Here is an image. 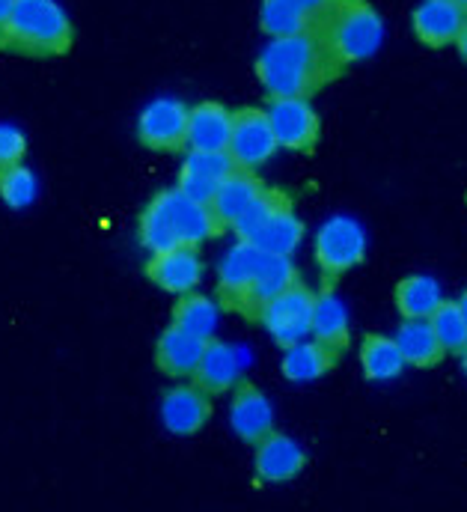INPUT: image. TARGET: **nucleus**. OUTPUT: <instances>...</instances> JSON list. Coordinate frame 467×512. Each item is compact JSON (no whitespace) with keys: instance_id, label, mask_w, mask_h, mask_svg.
Listing matches in <instances>:
<instances>
[{"instance_id":"obj_1","label":"nucleus","mask_w":467,"mask_h":512,"mask_svg":"<svg viewBox=\"0 0 467 512\" xmlns=\"http://www.w3.org/2000/svg\"><path fill=\"white\" fill-rule=\"evenodd\" d=\"M343 72L313 33L271 39L256 57V78L268 99H313Z\"/></svg>"},{"instance_id":"obj_2","label":"nucleus","mask_w":467,"mask_h":512,"mask_svg":"<svg viewBox=\"0 0 467 512\" xmlns=\"http://www.w3.org/2000/svg\"><path fill=\"white\" fill-rule=\"evenodd\" d=\"M224 227L212 215L206 203L191 200L179 188H164L158 191L146 209L140 212L137 221V236L140 245L149 254H164V251H179V248H200L203 242L221 236Z\"/></svg>"},{"instance_id":"obj_3","label":"nucleus","mask_w":467,"mask_h":512,"mask_svg":"<svg viewBox=\"0 0 467 512\" xmlns=\"http://www.w3.org/2000/svg\"><path fill=\"white\" fill-rule=\"evenodd\" d=\"M72 42V18L57 0H15L0 30V48L33 60L63 57L72 51Z\"/></svg>"},{"instance_id":"obj_4","label":"nucleus","mask_w":467,"mask_h":512,"mask_svg":"<svg viewBox=\"0 0 467 512\" xmlns=\"http://www.w3.org/2000/svg\"><path fill=\"white\" fill-rule=\"evenodd\" d=\"M310 33L346 69L351 63L369 60L378 51L384 24L369 0H328Z\"/></svg>"},{"instance_id":"obj_5","label":"nucleus","mask_w":467,"mask_h":512,"mask_svg":"<svg viewBox=\"0 0 467 512\" xmlns=\"http://www.w3.org/2000/svg\"><path fill=\"white\" fill-rule=\"evenodd\" d=\"M241 242H250L262 254L292 256L304 242V224L295 215V203L286 191L268 188L233 224Z\"/></svg>"},{"instance_id":"obj_6","label":"nucleus","mask_w":467,"mask_h":512,"mask_svg":"<svg viewBox=\"0 0 467 512\" xmlns=\"http://www.w3.org/2000/svg\"><path fill=\"white\" fill-rule=\"evenodd\" d=\"M316 265L322 271L325 286H334V280H340L346 271L363 262L366 256V233L363 227L349 218V215H337L331 221H325L316 233Z\"/></svg>"},{"instance_id":"obj_7","label":"nucleus","mask_w":467,"mask_h":512,"mask_svg":"<svg viewBox=\"0 0 467 512\" xmlns=\"http://www.w3.org/2000/svg\"><path fill=\"white\" fill-rule=\"evenodd\" d=\"M313 310H316V292L298 280L265 307L259 322L265 325V331L280 349H292L304 343L307 334H313Z\"/></svg>"},{"instance_id":"obj_8","label":"nucleus","mask_w":467,"mask_h":512,"mask_svg":"<svg viewBox=\"0 0 467 512\" xmlns=\"http://www.w3.org/2000/svg\"><path fill=\"white\" fill-rule=\"evenodd\" d=\"M191 108L179 99H155L137 117V140L152 152H182L188 146Z\"/></svg>"},{"instance_id":"obj_9","label":"nucleus","mask_w":467,"mask_h":512,"mask_svg":"<svg viewBox=\"0 0 467 512\" xmlns=\"http://www.w3.org/2000/svg\"><path fill=\"white\" fill-rule=\"evenodd\" d=\"M280 149L274 128L268 120V111L262 108H238L233 111V134H230V158L241 170H259L274 158Z\"/></svg>"},{"instance_id":"obj_10","label":"nucleus","mask_w":467,"mask_h":512,"mask_svg":"<svg viewBox=\"0 0 467 512\" xmlns=\"http://www.w3.org/2000/svg\"><path fill=\"white\" fill-rule=\"evenodd\" d=\"M295 283H298V268L292 265L289 256L262 254L250 286L244 289V295L233 304V313L244 316L247 322H259L262 313H265V307L277 295H283L289 286H295Z\"/></svg>"},{"instance_id":"obj_11","label":"nucleus","mask_w":467,"mask_h":512,"mask_svg":"<svg viewBox=\"0 0 467 512\" xmlns=\"http://www.w3.org/2000/svg\"><path fill=\"white\" fill-rule=\"evenodd\" d=\"M268 120L280 149L289 152H313L322 137V120L310 99H271Z\"/></svg>"},{"instance_id":"obj_12","label":"nucleus","mask_w":467,"mask_h":512,"mask_svg":"<svg viewBox=\"0 0 467 512\" xmlns=\"http://www.w3.org/2000/svg\"><path fill=\"white\" fill-rule=\"evenodd\" d=\"M235 170V161L230 152H191L182 161L179 170V191L188 194L197 203H212V197L218 194V188L230 179Z\"/></svg>"},{"instance_id":"obj_13","label":"nucleus","mask_w":467,"mask_h":512,"mask_svg":"<svg viewBox=\"0 0 467 512\" xmlns=\"http://www.w3.org/2000/svg\"><path fill=\"white\" fill-rule=\"evenodd\" d=\"M161 420L173 435H197L212 420V396L197 384L170 387L161 399Z\"/></svg>"},{"instance_id":"obj_14","label":"nucleus","mask_w":467,"mask_h":512,"mask_svg":"<svg viewBox=\"0 0 467 512\" xmlns=\"http://www.w3.org/2000/svg\"><path fill=\"white\" fill-rule=\"evenodd\" d=\"M304 468H307V453L289 435H283V432L274 429L268 438H262L256 444L253 471H256V480L259 483H289Z\"/></svg>"},{"instance_id":"obj_15","label":"nucleus","mask_w":467,"mask_h":512,"mask_svg":"<svg viewBox=\"0 0 467 512\" xmlns=\"http://www.w3.org/2000/svg\"><path fill=\"white\" fill-rule=\"evenodd\" d=\"M230 423H233L235 435L253 447L274 432V408H271L268 396L247 379L235 384L233 402H230Z\"/></svg>"},{"instance_id":"obj_16","label":"nucleus","mask_w":467,"mask_h":512,"mask_svg":"<svg viewBox=\"0 0 467 512\" xmlns=\"http://www.w3.org/2000/svg\"><path fill=\"white\" fill-rule=\"evenodd\" d=\"M143 271L158 289L173 295H188L197 292L203 280V259L194 248H179V251L152 254Z\"/></svg>"},{"instance_id":"obj_17","label":"nucleus","mask_w":467,"mask_h":512,"mask_svg":"<svg viewBox=\"0 0 467 512\" xmlns=\"http://www.w3.org/2000/svg\"><path fill=\"white\" fill-rule=\"evenodd\" d=\"M467 12L462 6L450 3V0H423L414 15H411V27L414 36L426 45V48H447L456 45L462 27H465Z\"/></svg>"},{"instance_id":"obj_18","label":"nucleus","mask_w":467,"mask_h":512,"mask_svg":"<svg viewBox=\"0 0 467 512\" xmlns=\"http://www.w3.org/2000/svg\"><path fill=\"white\" fill-rule=\"evenodd\" d=\"M206 352V340L170 325L155 343V367L170 379H191Z\"/></svg>"},{"instance_id":"obj_19","label":"nucleus","mask_w":467,"mask_h":512,"mask_svg":"<svg viewBox=\"0 0 467 512\" xmlns=\"http://www.w3.org/2000/svg\"><path fill=\"white\" fill-rule=\"evenodd\" d=\"M328 0H262L259 6V27L271 39L301 36L310 33L316 15Z\"/></svg>"},{"instance_id":"obj_20","label":"nucleus","mask_w":467,"mask_h":512,"mask_svg":"<svg viewBox=\"0 0 467 512\" xmlns=\"http://www.w3.org/2000/svg\"><path fill=\"white\" fill-rule=\"evenodd\" d=\"M233 134V111L221 102H200L188 117V146L191 152H227Z\"/></svg>"},{"instance_id":"obj_21","label":"nucleus","mask_w":467,"mask_h":512,"mask_svg":"<svg viewBox=\"0 0 467 512\" xmlns=\"http://www.w3.org/2000/svg\"><path fill=\"white\" fill-rule=\"evenodd\" d=\"M265 191V182L256 176V170H241L235 167L230 179L218 188V194L212 197L209 209L218 218V224L224 230H233V224L253 206V200Z\"/></svg>"},{"instance_id":"obj_22","label":"nucleus","mask_w":467,"mask_h":512,"mask_svg":"<svg viewBox=\"0 0 467 512\" xmlns=\"http://www.w3.org/2000/svg\"><path fill=\"white\" fill-rule=\"evenodd\" d=\"M262 251L253 248L250 242H235L233 248L227 251V256L221 259L218 268V301L224 310H233V304L244 295V289L250 286L256 268H259Z\"/></svg>"},{"instance_id":"obj_23","label":"nucleus","mask_w":467,"mask_h":512,"mask_svg":"<svg viewBox=\"0 0 467 512\" xmlns=\"http://www.w3.org/2000/svg\"><path fill=\"white\" fill-rule=\"evenodd\" d=\"M238 373H241V361H238V352L233 346H227L221 340H209L191 382L197 384L200 390H206L209 396H218V393L233 390L235 384L241 382Z\"/></svg>"},{"instance_id":"obj_24","label":"nucleus","mask_w":467,"mask_h":512,"mask_svg":"<svg viewBox=\"0 0 467 512\" xmlns=\"http://www.w3.org/2000/svg\"><path fill=\"white\" fill-rule=\"evenodd\" d=\"M396 346L405 358V364L417 367V370H429V367H438L444 361V346L441 340L435 337L429 319H402L399 331H396Z\"/></svg>"},{"instance_id":"obj_25","label":"nucleus","mask_w":467,"mask_h":512,"mask_svg":"<svg viewBox=\"0 0 467 512\" xmlns=\"http://www.w3.org/2000/svg\"><path fill=\"white\" fill-rule=\"evenodd\" d=\"M340 358H343V352H337L319 340H313V343L304 340V343L286 349L280 367L289 382H316V379L328 376L340 364Z\"/></svg>"},{"instance_id":"obj_26","label":"nucleus","mask_w":467,"mask_h":512,"mask_svg":"<svg viewBox=\"0 0 467 512\" xmlns=\"http://www.w3.org/2000/svg\"><path fill=\"white\" fill-rule=\"evenodd\" d=\"M313 337L337 352L349 349L351 331H349V313L346 304L331 292V286H325L316 295V310H313Z\"/></svg>"},{"instance_id":"obj_27","label":"nucleus","mask_w":467,"mask_h":512,"mask_svg":"<svg viewBox=\"0 0 467 512\" xmlns=\"http://www.w3.org/2000/svg\"><path fill=\"white\" fill-rule=\"evenodd\" d=\"M393 298H396V310L402 313V319H429L441 307V301H444L438 280L429 277V274H408V277H402L396 283Z\"/></svg>"},{"instance_id":"obj_28","label":"nucleus","mask_w":467,"mask_h":512,"mask_svg":"<svg viewBox=\"0 0 467 512\" xmlns=\"http://www.w3.org/2000/svg\"><path fill=\"white\" fill-rule=\"evenodd\" d=\"M360 367L369 382H390L402 376L405 358L393 337L387 334H366L360 343Z\"/></svg>"},{"instance_id":"obj_29","label":"nucleus","mask_w":467,"mask_h":512,"mask_svg":"<svg viewBox=\"0 0 467 512\" xmlns=\"http://www.w3.org/2000/svg\"><path fill=\"white\" fill-rule=\"evenodd\" d=\"M176 328L200 337V340H215V331H218V304L200 292H188V295H179V301L173 304V322Z\"/></svg>"},{"instance_id":"obj_30","label":"nucleus","mask_w":467,"mask_h":512,"mask_svg":"<svg viewBox=\"0 0 467 512\" xmlns=\"http://www.w3.org/2000/svg\"><path fill=\"white\" fill-rule=\"evenodd\" d=\"M429 325L435 331V337L441 340L444 352L450 355H462L467 346V322L459 310V301H441V307L429 316Z\"/></svg>"},{"instance_id":"obj_31","label":"nucleus","mask_w":467,"mask_h":512,"mask_svg":"<svg viewBox=\"0 0 467 512\" xmlns=\"http://www.w3.org/2000/svg\"><path fill=\"white\" fill-rule=\"evenodd\" d=\"M36 176L30 167L18 164V167H9V170H0V200L9 206V209H27L33 200H36Z\"/></svg>"},{"instance_id":"obj_32","label":"nucleus","mask_w":467,"mask_h":512,"mask_svg":"<svg viewBox=\"0 0 467 512\" xmlns=\"http://www.w3.org/2000/svg\"><path fill=\"white\" fill-rule=\"evenodd\" d=\"M27 155V137L15 126H0V170L18 167Z\"/></svg>"},{"instance_id":"obj_33","label":"nucleus","mask_w":467,"mask_h":512,"mask_svg":"<svg viewBox=\"0 0 467 512\" xmlns=\"http://www.w3.org/2000/svg\"><path fill=\"white\" fill-rule=\"evenodd\" d=\"M456 48H459L462 60L467 63V21H465V27H462V33H459V39H456Z\"/></svg>"},{"instance_id":"obj_34","label":"nucleus","mask_w":467,"mask_h":512,"mask_svg":"<svg viewBox=\"0 0 467 512\" xmlns=\"http://www.w3.org/2000/svg\"><path fill=\"white\" fill-rule=\"evenodd\" d=\"M12 6H15V0H0V30H3V24H6V18H9Z\"/></svg>"},{"instance_id":"obj_35","label":"nucleus","mask_w":467,"mask_h":512,"mask_svg":"<svg viewBox=\"0 0 467 512\" xmlns=\"http://www.w3.org/2000/svg\"><path fill=\"white\" fill-rule=\"evenodd\" d=\"M459 310H462V316H465V322H467V289L462 292V298H459Z\"/></svg>"},{"instance_id":"obj_36","label":"nucleus","mask_w":467,"mask_h":512,"mask_svg":"<svg viewBox=\"0 0 467 512\" xmlns=\"http://www.w3.org/2000/svg\"><path fill=\"white\" fill-rule=\"evenodd\" d=\"M462 370H465V376H467V346H465V352H462Z\"/></svg>"},{"instance_id":"obj_37","label":"nucleus","mask_w":467,"mask_h":512,"mask_svg":"<svg viewBox=\"0 0 467 512\" xmlns=\"http://www.w3.org/2000/svg\"><path fill=\"white\" fill-rule=\"evenodd\" d=\"M450 3H456V6H462V9H465V12H467V0H450Z\"/></svg>"}]
</instances>
